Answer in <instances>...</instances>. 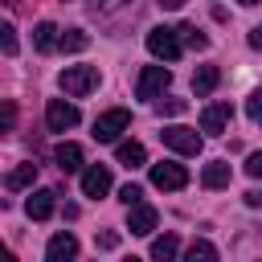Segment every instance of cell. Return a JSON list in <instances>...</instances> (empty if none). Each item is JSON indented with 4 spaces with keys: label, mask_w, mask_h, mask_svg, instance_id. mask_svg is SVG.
<instances>
[{
    "label": "cell",
    "mask_w": 262,
    "mask_h": 262,
    "mask_svg": "<svg viewBox=\"0 0 262 262\" xmlns=\"http://www.w3.org/2000/svg\"><path fill=\"white\" fill-rule=\"evenodd\" d=\"M160 139H164V147H172V151H180V156H196L201 143H205L192 127H180V123H176V127H164Z\"/></svg>",
    "instance_id": "cell-4"
},
{
    "label": "cell",
    "mask_w": 262,
    "mask_h": 262,
    "mask_svg": "<svg viewBox=\"0 0 262 262\" xmlns=\"http://www.w3.org/2000/svg\"><path fill=\"white\" fill-rule=\"evenodd\" d=\"M139 196H143V188H139V184H123V188H119V201H123V205H135Z\"/></svg>",
    "instance_id": "cell-27"
},
{
    "label": "cell",
    "mask_w": 262,
    "mask_h": 262,
    "mask_svg": "<svg viewBox=\"0 0 262 262\" xmlns=\"http://www.w3.org/2000/svg\"><path fill=\"white\" fill-rule=\"evenodd\" d=\"M168 82H172V70L168 66H147L139 74V82H135V98H156V94H164Z\"/></svg>",
    "instance_id": "cell-7"
},
{
    "label": "cell",
    "mask_w": 262,
    "mask_h": 262,
    "mask_svg": "<svg viewBox=\"0 0 262 262\" xmlns=\"http://www.w3.org/2000/svg\"><path fill=\"white\" fill-rule=\"evenodd\" d=\"M57 41H61V37H57V29H53V25H49V20H41V25H37V29H33V45H37V49H41V53H49V49H53V45H57Z\"/></svg>",
    "instance_id": "cell-18"
},
{
    "label": "cell",
    "mask_w": 262,
    "mask_h": 262,
    "mask_svg": "<svg viewBox=\"0 0 262 262\" xmlns=\"http://www.w3.org/2000/svg\"><path fill=\"white\" fill-rule=\"evenodd\" d=\"M53 160H57L61 172H78V168H82V147H78V143H57V147H53Z\"/></svg>",
    "instance_id": "cell-16"
},
{
    "label": "cell",
    "mask_w": 262,
    "mask_h": 262,
    "mask_svg": "<svg viewBox=\"0 0 262 262\" xmlns=\"http://www.w3.org/2000/svg\"><path fill=\"white\" fill-rule=\"evenodd\" d=\"M229 119H233V106H229V102H209V106L201 111V131L221 135V131L229 127Z\"/></svg>",
    "instance_id": "cell-9"
},
{
    "label": "cell",
    "mask_w": 262,
    "mask_h": 262,
    "mask_svg": "<svg viewBox=\"0 0 262 262\" xmlns=\"http://www.w3.org/2000/svg\"><path fill=\"white\" fill-rule=\"evenodd\" d=\"M184 258H188V262H196V258H205V262H213V258H217V246L201 237V242H192V246L184 250Z\"/></svg>",
    "instance_id": "cell-22"
},
{
    "label": "cell",
    "mask_w": 262,
    "mask_h": 262,
    "mask_svg": "<svg viewBox=\"0 0 262 262\" xmlns=\"http://www.w3.org/2000/svg\"><path fill=\"white\" fill-rule=\"evenodd\" d=\"M156 4H160V8H164V12H176V8H184V4H188V0H156Z\"/></svg>",
    "instance_id": "cell-32"
},
{
    "label": "cell",
    "mask_w": 262,
    "mask_h": 262,
    "mask_svg": "<svg viewBox=\"0 0 262 262\" xmlns=\"http://www.w3.org/2000/svg\"><path fill=\"white\" fill-rule=\"evenodd\" d=\"M176 250H180V242H176V233H164V237H156V242H151V258H160V262H168V258H176Z\"/></svg>",
    "instance_id": "cell-19"
},
{
    "label": "cell",
    "mask_w": 262,
    "mask_h": 262,
    "mask_svg": "<svg viewBox=\"0 0 262 262\" xmlns=\"http://www.w3.org/2000/svg\"><path fill=\"white\" fill-rule=\"evenodd\" d=\"M217 82H221V70H217V66H201V70L192 74V90H196V98L213 94V90H217Z\"/></svg>",
    "instance_id": "cell-15"
},
{
    "label": "cell",
    "mask_w": 262,
    "mask_h": 262,
    "mask_svg": "<svg viewBox=\"0 0 262 262\" xmlns=\"http://www.w3.org/2000/svg\"><path fill=\"white\" fill-rule=\"evenodd\" d=\"M250 45L262 53V25H258V29H250Z\"/></svg>",
    "instance_id": "cell-33"
},
{
    "label": "cell",
    "mask_w": 262,
    "mask_h": 262,
    "mask_svg": "<svg viewBox=\"0 0 262 262\" xmlns=\"http://www.w3.org/2000/svg\"><path fill=\"white\" fill-rule=\"evenodd\" d=\"M115 160H119L123 168H143V164H147V151H143L139 139H127V143L115 147Z\"/></svg>",
    "instance_id": "cell-14"
},
{
    "label": "cell",
    "mask_w": 262,
    "mask_h": 262,
    "mask_svg": "<svg viewBox=\"0 0 262 262\" xmlns=\"http://www.w3.org/2000/svg\"><path fill=\"white\" fill-rule=\"evenodd\" d=\"M33 180H37V164H16V168L4 176V188H12V192H16V188H29Z\"/></svg>",
    "instance_id": "cell-17"
},
{
    "label": "cell",
    "mask_w": 262,
    "mask_h": 262,
    "mask_svg": "<svg viewBox=\"0 0 262 262\" xmlns=\"http://www.w3.org/2000/svg\"><path fill=\"white\" fill-rule=\"evenodd\" d=\"M4 4H16V0H4Z\"/></svg>",
    "instance_id": "cell-35"
},
{
    "label": "cell",
    "mask_w": 262,
    "mask_h": 262,
    "mask_svg": "<svg viewBox=\"0 0 262 262\" xmlns=\"http://www.w3.org/2000/svg\"><path fill=\"white\" fill-rule=\"evenodd\" d=\"M0 45H4V53H8V57L16 53V33H12V25H0Z\"/></svg>",
    "instance_id": "cell-26"
},
{
    "label": "cell",
    "mask_w": 262,
    "mask_h": 262,
    "mask_svg": "<svg viewBox=\"0 0 262 262\" xmlns=\"http://www.w3.org/2000/svg\"><path fill=\"white\" fill-rule=\"evenodd\" d=\"M156 111H160V115H184L188 102H184V98H164V102H156Z\"/></svg>",
    "instance_id": "cell-23"
},
{
    "label": "cell",
    "mask_w": 262,
    "mask_h": 262,
    "mask_svg": "<svg viewBox=\"0 0 262 262\" xmlns=\"http://www.w3.org/2000/svg\"><path fill=\"white\" fill-rule=\"evenodd\" d=\"M86 45H90V37H86L82 29H66L61 41H57V49H66V53H78V49H86Z\"/></svg>",
    "instance_id": "cell-20"
},
{
    "label": "cell",
    "mask_w": 262,
    "mask_h": 262,
    "mask_svg": "<svg viewBox=\"0 0 262 262\" xmlns=\"http://www.w3.org/2000/svg\"><path fill=\"white\" fill-rule=\"evenodd\" d=\"M12 123H16V106L4 102V131H12Z\"/></svg>",
    "instance_id": "cell-30"
},
{
    "label": "cell",
    "mask_w": 262,
    "mask_h": 262,
    "mask_svg": "<svg viewBox=\"0 0 262 262\" xmlns=\"http://www.w3.org/2000/svg\"><path fill=\"white\" fill-rule=\"evenodd\" d=\"M127 127H131V111L111 106V111H102V115L94 119V139H98V143H115L119 131H127Z\"/></svg>",
    "instance_id": "cell-2"
},
{
    "label": "cell",
    "mask_w": 262,
    "mask_h": 262,
    "mask_svg": "<svg viewBox=\"0 0 262 262\" xmlns=\"http://www.w3.org/2000/svg\"><path fill=\"white\" fill-rule=\"evenodd\" d=\"M246 115H250L254 123H262V86L250 94V102H246Z\"/></svg>",
    "instance_id": "cell-24"
},
{
    "label": "cell",
    "mask_w": 262,
    "mask_h": 262,
    "mask_svg": "<svg viewBox=\"0 0 262 262\" xmlns=\"http://www.w3.org/2000/svg\"><path fill=\"white\" fill-rule=\"evenodd\" d=\"M45 258H49V262H70V258H78V237H74V233H53L49 246H45Z\"/></svg>",
    "instance_id": "cell-11"
},
{
    "label": "cell",
    "mask_w": 262,
    "mask_h": 262,
    "mask_svg": "<svg viewBox=\"0 0 262 262\" xmlns=\"http://www.w3.org/2000/svg\"><path fill=\"white\" fill-rule=\"evenodd\" d=\"M82 192H86L90 201L106 196V192H111V168H106V164H90V168L82 172Z\"/></svg>",
    "instance_id": "cell-8"
},
{
    "label": "cell",
    "mask_w": 262,
    "mask_h": 262,
    "mask_svg": "<svg viewBox=\"0 0 262 262\" xmlns=\"http://www.w3.org/2000/svg\"><path fill=\"white\" fill-rule=\"evenodd\" d=\"M53 196H57L53 188H37V192L25 201V213H29L33 221H49V217H53V205H57Z\"/></svg>",
    "instance_id": "cell-10"
},
{
    "label": "cell",
    "mask_w": 262,
    "mask_h": 262,
    "mask_svg": "<svg viewBox=\"0 0 262 262\" xmlns=\"http://www.w3.org/2000/svg\"><path fill=\"white\" fill-rule=\"evenodd\" d=\"M176 33H180V41H184V45H192V49H209V37H205L196 25H180Z\"/></svg>",
    "instance_id": "cell-21"
},
{
    "label": "cell",
    "mask_w": 262,
    "mask_h": 262,
    "mask_svg": "<svg viewBox=\"0 0 262 262\" xmlns=\"http://www.w3.org/2000/svg\"><path fill=\"white\" fill-rule=\"evenodd\" d=\"M237 4H262V0H237Z\"/></svg>",
    "instance_id": "cell-34"
},
{
    "label": "cell",
    "mask_w": 262,
    "mask_h": 262,
    "mask_svg": "<svg viewBox=\"0 0 262 262\" xmlns=\"http://www.w3.org/2000/svg\"><path fill=\"white\" fill-rule=\"evenodd\" d=\"M94 246H98V250H115V246H119V233H115V229H106V233H98V237H94Z\"/></svg>",
    "instance_id": "cell-28"
},
{
    "label": "cell",
    "mask_w": 262,
    "mask_h": 262,
    "mask_svg": "<svg viewBox=\"0 0 262 262\" xmlns=\"http://www.w3.org/2000/svg\"><path fill=\"white\" fill-rule=\"evenodd\" d=\"M78 106L74 102H66V98H49V106H45V127L49 131H70V127H78Z\"/></svg>",
    "instance_id": "cell-5"
},
{
    "label": "cell",
    "mask_w": 262,
    "mask_h": 262,
    "mask_svg": "<svg viewBox=\"0 0 262 262\" xmlns=\"http://www.w3.org/2000/svg\"><path fill=\"white\" fill-rule=\"evenodd\" d=\"M57 86L70 94V98H86L94 86H98V70L94 66H66L57 74Z\"/></svg>",
    "instance_id": "cell-1"
},
{
    "label": "cell",
    "mask_w": 262,
    "mask_h": 262,
    "mask_svg": "<svg viewBox=\"0 0 262 262\" xmlns=\"http://www.w3.org/2000/svg\"><path fill=\"white\" fill-rule=\"evenodd\" d=\"M229 180H233V168H229L225 160H213V164H205V172H201V184H205V188H229Z\"/></svg>",
    "instance_id": "cell-13"
},
{
    "label": "cell",
    "mask_w": 262,
    "mask_h": 262,
    "mask_svg": "<svg viewBox=\"0 0 262 262\" xmlns=\"http://www.w3.org/2000/svg\"><path fill=\"white\" fill-rule=\"evenodd\" d=\"M147 49L160 57V61H176L180 57V37H176V29H151L147 33Z\"/></svg>",
    "instance_id": "cell-6"
},
{
    "label": "cell",
    "mask_w": 262,
    "mask_h": 262,
    "mask_svg": "<svg viewBox=\"0 0 262 262\" xmlns=\"http://www.w3.org/2000/svg\"><path fill=\"white\" fill-rule=\"evenodd\" d=\"M151 184L160 192H176V188L188 184V168L184 164H172V160H160V164H151Z\"/></svg>",
    "instance_id": "cell-3"
},
{
    "label": "cell",
    "mask_w": 262,
    "mask_h": 262,
    "mask_svg": "<svg viewBox=\"0 0 262 262\" xmlns=\"http://www.w3.org/2000/svg\"><path fill=\"white\" fill-rule=\"evenodd\" d=\"M156 217H160V213H156L151 205H139V201H135V205H131V217H127V229L139 233V237H147V233L156 229Z\"/></svg>",
    "instance_id": "cell-12"
},
{
    "label": "cell",
    "mask_w": 262,
    "mask_h": 262,
    "mask_svg": "<svg viewBox=\"0 0 262 262\" xmlns=\"http://www.w3.org/2000/svg\"><path fill=\"white\" fill-rule=\"evenodd\" d=\"M246 176H254V180H262V151H254V156L246 160Z\"/></svg>",
    "instance_id": "cell-29"
},
{
    "label": "cell",
    "mask_w": 262,
    "mask_h": 262,
    "mask_svg": "<svg viewBox=\"0 0 262 262\" xmlns=\"http://www.w3.org/2000/svg\"><path fill=\"white\" fill-rule=\"evenodd\" d=\"M131 0H90V12H119V8H127Z\"/></svg>",
    "instance_id": "cell-25"
},
{
    "label": "cell",
    "mask_w": 262,
    "mask_h": 262,
    "mask_svg": "<svg viewBox=\"0 0 262 262\" xmlns=\"http://www.w3.org/2000/svg\"><path fill=\"white\" fill-rule=\"evenodd\" d=\"M246 205H250V209H262V188H250V192H246Z\"/></svg>",
    "instance_id": "cell-31"
}]
</instances>
